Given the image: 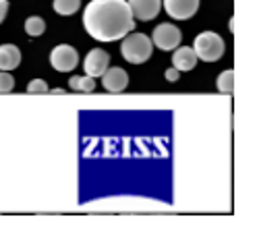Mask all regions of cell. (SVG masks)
<instances>
[{"label": "cell", "instance_id": "1", "mask_svg": "<svg viewBox=\"0 0 259 232\" xmlns=\"http://www.w3.org/2000/svg\"><path fill=\"white\" fill-rule=\"evenodd\" d=\"M83 25L98 41H116L135 29L126 0H92L83 11Z\"/></svg>", "mask_w": 259, "mask_h": 232}, {"label": "cell", "instance_id": "2", "mask_svg": "<svg viewBox=\"0 0 259 232\" xmlns=\"http://www.w3.org/2000/svg\"><path fill=\"white\" fill-rule=\"evenodd\" d=\"M154 52V44L145 33H131L122 37L120 44V54L124 60H128L131 65H141V62L152 58Z\"/></svg>", "mask_w": 259, "mask_h": 232}, {"label": "cell", "instance_id": "3", "mask_svg": "<svg viewBox=\"0 0 259 232\" xmlns=\"http://www.w3.org/2000/svg\"><path fill=\"white\" fill-rule=\"evenodd\" d=\"M197 60L203 62H215L224 56V39L213 33V31H203L195 37V44H193Z\"/></svg>", "mask_w": 259, "mask_h": 232}, {"label": "cell", "instance_id": "4", "mask_svg": "<svg viewBox=\"0 0 259 232\" xmlns=\"http://www.w3.org/2000/svg\"><path fill=\"white\" fill-rule=\"evenodd\" d=\"M181 39H183L181 29L172 23H162L152 33V44L158 46L160 50H175L177 46H181Z\"/></svg>", "mask_w": 259, "mask_h": 232}, {"label": "cell", "instance_id": "5", "mask_svg": "<svg viewBox=\"0 0 259 232\" xmlns=\"http://www.w3.org/2000/svg\"><path fill=\"white\" fill-rule=\"evenodd\" d=\"M50 65L58 71V73H71L77 65H79V54L73 46L69 44H60L52 50L50 54Z\"/></svg>", "mask_w": 259, "mask_h": 232}, {"label": "cell", "instance_id": "6", "mask_svg": "<svg viewBox=\"0 0 259 232\" xmlns=\"http://www.w3.org/2000/svg\"><path fill=\"white\" fill-rule=\"evenodd\" d=\"M108 67H110V56H108L106 50H100V48L90 50L88 56H85V60H83L85 75H90V77H94V79L102 77Z\"/></svg>", "mask_w": 259, "mask_h": 232}, {"label": "cell", "instance_id": "7", "mask_svg": "<svg viewBox=\"0 0 259 232\" xmlns=\"http://www.w3.org/2000/svg\"><path fill=\"white\" fill-rule=\"evenodd\" d=\"M102 85L106 91H110V94H120L128 87V75L124 69L120 67H108L102 75Z\"/></svg>", "mask_w": 259, "mask_h": 232}, {"label": "cell", "instance_id": "8", "mask_svg": "<svg viewBox=\"0 0 259 232\" xmlns=\"http://www.w3.org/2000/svg\"><path fill=\"white\" fill-rule=\"evenodd\" d=\"M164 9L172 19H191L199 11V0H164Z\"/></svg>", "mask_w": 259, "mask_h": 232}, {"label": "cell", "instance_id": "9", "mask_svg": "<svg viewBox=\"0 0 259 232\" xmlns=\"http://www.w3.org/2000/svg\"><path fill=\"white\" fill-rule=\"evenodd\" d=\"M133 17L139 21H152L162 9V0H126Z\"/></svg>", "mask_w": 259, "mask_h": 232}, {"label": "cell", "instance_id": "10", "mask_svg": "<svg viewBox=\"0 0 259 232\" xmlns=\"http://www.w3.org/2000/svg\"><path fill=\"white\" fill-rule=\"evenodd\" d=\"M197 65V56L195 50L191 46H177L172 52V67L179 71H193Z\"/></svg>", "mask_w": 259, "mask_h": 232}, {"label": "cell", "instance_id": "11", "mask_svg": "<svg viewBox=\"0 0 259 232\" xmlns=\"http://www.w3.org/2000/svg\"><path fill=\"white\" fill-rule=\"evenodd\" d=\"M21 65V52L13 44L0 46V71H13Z\"/></svg>", "mask_w": 259, "mask_h": 232}, {"label": "cell", "instance_id": "12", "mask_svg": "<svg viewBox=\"0 0 259 232\" xmlns=\"http://www.w3.org/2000/svg\"><path fill=\"white\" fill-rule=\"evenodd\" d=\"M69 85H71V89H75V91L90 94V91H94V87H96V79L90 77V75H83V77H77V75H75V77H71Z\"/></svg>", "mask_w": 259, "mask_h": 232}, {"label": "cell", "instance_id": "13", "mask_svg": "<svg viewBox=\"0 0 259 232\" xmlns=\"http://www.w3.org/2000/svg\"><path fill=\"white\" fill-rule=\"evenodd\" d=\"M25 31L31 37L41 35V33L46 31V21L41 19V17H29V19H25Z\"/></svg>", "mask_w": 259, "mask_h": 232}, {"label": "cell", "instance_id": "14", "mask_svg": "<svg viewBox=\"0 0 259 232\" xmlns=\"http://www.w3.org/2000/svg\"><path fill=\"white\" fill-rule=\"evenodd\" d=\"M81 7V0H54V11L58 15H75Z\"/></svg>", "mask_w": 259, "mask_h": 232}, {"label": "cell", "instance_id": "15", "mask_svg": "<svg viewBox=\"0 0 259 232\" xmlns=\"http://www.w3.org/2000/svg\"><path fill=\"white\" fill-rule=\"evenodd\" d=\"M215 85H218V89H220L222 94H232V91H234V71H232V69L224 71V73L218 77V81H215Z\"/></svg>", "mask_w": 259, "mask_h": 232}, {"label": "cell", "instance_id": "16", "mask_svg": "<svg viewBox=\"0 0 259 232\" xmlns=\"http://www.w3.org/2000/svg\"><path fill=\"white\" fill-rule=\"evenodd\" d=\"M15 89V79L9 71H0V94H9Z\"/></svg>", "mask_w": 259, "mask_h": 232}, {"label": "cell", "instance_id": "17", "mask_svg": "<svg viewBox=\"0 0 259 232\" xmlns=\"http://www.w3.org/2000/svg\"><path fill=\"white\" fill-rule=\"evenodd\" d=\"M48 83L44 79H33L27 83V94H48Z\"/></svg>", "mask_w": 259, "mask_h": 232}, {"label": "cell", "instance_id": "18", "mask_svg": "<svg viewBox=\"0 0 259 232\" xmlns=\"http://www.w3.org/2000/svg\"><path fill=\"white\" fill-rule=\"evenodd\" d=\"M7 13H9V0H0V23L7 19Z\"/></svg>", "mask_w": 259, "mask_h": 232}, {"label": "cell", "instance_id": "19", "mask_svg": "<svg viewBox=\"0 0 259 232\" xmlns=\"http://www.w3.org/2000/svg\"><path fill=\"white\" fill-rule=\"evenodd\" d=\"M179 75H181V71L175 69V67L166 71V79H168V81H179Z\"/></svg>", "mask_w": 259, "mask_h": 232}]
</instances>
